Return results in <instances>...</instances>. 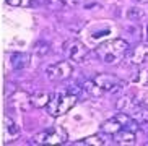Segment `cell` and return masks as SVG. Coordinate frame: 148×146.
Wrapping results in <instances>:
<instances>
[{"mask_svg":"<svg viewBox=\"0 0 148 146\" xmlns=\"http://www.w3.org/2000/svg\"><path fill=\"white\" fill-rule=\"evenodd\" d=\"M114 141L117 145H134L135 143V132L134 130L122 128L114 135Z\"/></svg>","mask_w":148,"mask_h":146,"instance_id":"14","label":"cell"},{"mask_svg":"<svg viewBox=\"0 0 148 146\" xmlns=\"http://www.w3.org/2000/svg\"><path fill=\"white\" fill-rule=\"evenodd\" d=\"M127 60L132 65L148 63V46L147 44H138V46H135V47L127 54Z\"/></svg>","mask_w":148,"mask_h":146,"instance_id":"7","label":"cell"},{"mask_svg":"<svg viewBox=\"0 0 148 146\" xmlns=\"http://www.w3.org/2000/svg\"><path fill=\"white\" fill-rule=\"evenodd\" d=\"M7 3L12 7H21V8H34L39 5L38 0H7Z\"/></svg>","mask_w":148,"mask_h":146,"instance_id":"17","label":"cell"},{"mask_svg":"<svg viewBox=\"0 0 148 146\" xmlns=\"http://www.w3.org/2000/svg\"><path fill=\"white\" fill-rule=\"evenodd\" d=\"M93 80H95L96 85L101 88L103 93H114V91L121 89L122 86H124V83H122L117 76L109 75V73H101L98 76H95Z\"/></svg>","mask_w":148,"mask_h":146,"instance_id":"6","label":"cell"},{"mask_svg":"<svg viewBox=\"0 0 148 146\" xmlns=\"http://www.w3.org/2000/svg\"><path fill=\"white\" fill-rule=\"evenodd\" d=\"M51 52V46H49L47 42H44V41H41L39 44H36V47H34V54L38 57H44L46 54H49Z\"/></svg>","mask_w":148,"mask_h":146,"instance_id":"20","label":"cell"},{"mask_svg":"<svg viewBox=\"0 0 148 146\" xmlns=\"http://www.w3.org/2000/svg\"><path fill=\"white\" fill-rule=\"evenodd\" d=\"M101 130L104 132V133L108 135H116L119 132V130H122V125L119 123V120L116 119V117H112V119H109V120H106L104 123L101 125Z\"/></svg>","mask_w":148,"mask_h":146,"instance_id":"16","label":"cell"},{"mask_svg":"<svg viewBox=\"0 0 148 146\" xmlns=\"http://www.w3.org/2000/svg\"><path fill=\"white\" fill-rule=\"evenodd\" d=\"M18 135H20V128H18V125L15 123L8 115H5V119H3V136H5V141L15 140Z\"/></svg>","mask_w":148,"mask_h":146,"instance_id":"11","label":"cell"},{"mask_svg":"<svg viewBox=\"0 0 148 146\" xmlns=\"http://www.w3.org/2000/svg\"><path fill=\"white\" fill-rule=\"evenodd\" d=\"M127 50H129V42L117 38V39H109V41L101 42L96 47V55L103 63L112 65L121 62L124 59V55L127 54Z\"/></svg>","mask_w":148,"mask_h":146,"instance_id":"1","label":"cell"},{"mask_svg":"<svg viewBox=\"0 0 148 146\" xmlns=\"http://www.w3.org/2000/svg\"><path fill=\"white\" fill-rule=\"evenodd\" d=\"M67 55L70 60L78 62V63H85L90 55V50L86 49V46L80 41H69L67 42Z\"/></svg>","mask_w":148,"mask_h":146,"instance_id":"5","label":"cell"},{"mask_svg":"<svg viewBox=\"0 0 148 146\" xmlns=\"http://www.w3.org/2000/svg\"><path fill=\"white\" fill-rule=\"evenodd\" d=\"M147 39H148V26H147Z\"/></svg>","mask_w":148,"mask_h":146,"instance_id":"22","label":"cell"},{"mask_svg":"<svg viewBox=\"0 0 148 146\" xmlns=\"http://www.w3.org/2000/svg\"><path fill=\"white\" fill-rule=\"evenodd\" d=\"M138 2H142V3H148V0H138Z\"/></svg>","mask_w":148,"mask_h":146,"instance_id":"21","label":"cell"},{"mask_svg":"<svg viewBox=\"0 0 148 146\" xmlns=\"http://www.w3.org/2000/svg\"><path fill=\"white\" fill-rule=\"evenodd\" d=\"M75 145H96V146H101V145H104V140H101L98 135H93V136H88V138H85V140L77 141Z\"/></svg>","mask_w":148,"mask_h":146,"instance_id":"19","label":"cell"},{"mask_svg":"<svg viewBox=\"0 0 148 146\" xmlns=\"http://www.w3.org/2000/svg\"><path fill=\"white\" fill-rule=\"evenodd\" d=\"M33 143L36 145H60L67 143V132L60 127H52L38 133L33 138Z\"/></svg>","mask_w":148,"mask_h":146,"instance_id":"3","label":"cell"},{"mask_svg":"<svg viewBox=\"0 0 148 146\" xmlns=\"http://www.w3.org/2000/svg\"><path fill=\"white\" fill-rule=\"evenodd\" d=\"M29 65V54L26 52H13L10 57V67L15 72H21V70L28 68Z\"/></svg>","mask_w":148,"mask_h":146,"instance_id":"9","label":"cell"},{"mask_svg":"<svg viewBox=\"0 0 148 146\" xmlns=\"http://www.w3.org/2000/svg\"><path fill=\"white\" fill-rule=\"evenodd\" d=\"M31 101L34 107H46L51 101V94L46 91H36L34 94H31Z\"/></svg>","mask_w":148,"mask_h":146,"instance_id":"15","label":"cell"},{"mask_svg":"<svg viewBox=\"0 0 148 146\" xmlns=\"http://www.w3.org/2000/svg\"><path fill=\"white\" fill-rule=\"evenodd\" d=\"M114 117H116V119L119 120V123L122 125V128L134 130V132H135V130H138V127H140V125H138V122L135 120V119H134L132 115H129L127 112H122V111H121L119 114H116Z\"/></svg>","mask_w":148,"mask_h":146,"instance_id":"13","label":"cell"},{"mask_svg":"<svg viewBox=\"0 0 148 146\" xmlns=\"http://www.w3.org/2000/svg\"><path fill=\"white\" fill-rule=\"evenodd\" d=\"M72 65L65 60H60V62H56V63L49 65L46 68V76L47 80L51 81H64L72 75Z\"/></svg>","mask_w":148,"mask_h":146,"instance_id":"4","label":"cell"},{"mask_svg":"<svg viewBox=\"0 0 148 146\" xmlns=\"http://www.w3.org/2000/svg\"><path fill=\"white\" fill-rule=\"evenodd\" d=\"M127 114L134 117L135 120L138 122V125H148V107H145L143 104L137 102Z\"/></svg>","mask_w":148,"mask_h":146,"instance_id":"10","label":"cell"},{"mask_svg":"<svg viewBox=\"0 0 148 146\" xmlns=\"http://www.w3.org/2000/svg\"><path fill=\"white\" fill-rule=\"evenodd\" d=\"M10 104L13 106L16 111H28V109L33 106V101H31V96L26 94L25 91H18V93H13L12 98H10Z\"/></svg>","mask_w":148,"mask_h":146,"instance_id":"8","label":"cell"},{"mask_svg":"<svg viewBox=\"0 0 148 146\" xmlns=\"http://www.w3.org/2000/svg\"><path fill=\"white\" fill-rule=\"evenodd\" d=\"M125 18L132 23L143 21L145 18H148V10L143 7H129L125 12Z\"/></svg>","mask_w":148,"mask_h":146,"instance_id":"12","label":"cell"},{"mask_svg":"<svg viewBox=\"0 0 148 146\" xmlns=\"http://www.w3.org/2000/svg\"><path fill=\"white\" fill-rule=\"evenodd\" d=\"M75 104H77V94L70 93L69 89H65L64 93L57 91L51 96V101L46 106V111L51 117H60L67 114Z\"/></svg>","mask_w":148,"mask_h":146,"instance_id":"2","label":"cell"},{"mask_svg":"<svg viewBox=\"0 0 148 146\" xmlns=\"http://www.w3.org/2000/svg\"><path fill=\"white\" fill-rule=\"evenodd\" d=\"M83 89L86 91L88 94H91V96H99V94H103V91H101V88L98 85H96V81L95 80H90V81H86L85 85L82 86Z\"/></svg>","mask_w":148,"mask_h":146,"instance_id":"18","label":"cell"}]
</instances>
